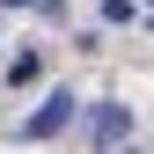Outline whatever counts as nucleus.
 <instances>
[{
	"label": "nucleus",
	"mask_w": 154,
	"mask_h": 154,
	"mask_svg": "<svg viewBox=\"0 0 154 154\" xmlns=\"http://www.w3.org/2000/svg\"><path fill=\"white\" fill-rule=\"evenodd\" d=\"M37 66H44L37 51H15V59H8V81H15V88H22V81H37Z\"/></svg>",
	"instance_id": "7ed1b4c3"
},
{
	"label": "nucleus",
	"mask_w": 154,
	"mask_h": 154,
	"mask_svg": "<svg viewBox=\"0 0 154 154\" xmlns=\"http://www.w3.org/2000/svg\"><path fill=\"white\" fill-rule=\"evenodd\" d=\"M66 118H73V95H66V88H51V95H44V110L22 125V140H51V132H66Z\"/></svg>",
	"instance_id": "f257e3e1"
},
{
	"label": "nucleus",
	"mask_w": 154,
	"mask_h": 154,
	"mask_svg": "<svg viewBox=\"0 0 154 154\" xmlns=\"http://www.w3.org/2000/svg\"><path fill=\"white\" fill-rule=\"evenodd\" d=\"M125 132H132L125 110H95V140H103V147H110V140H125Z\"/></svg>",
	"instance_id": "f03ea898"
}]
</instances>
